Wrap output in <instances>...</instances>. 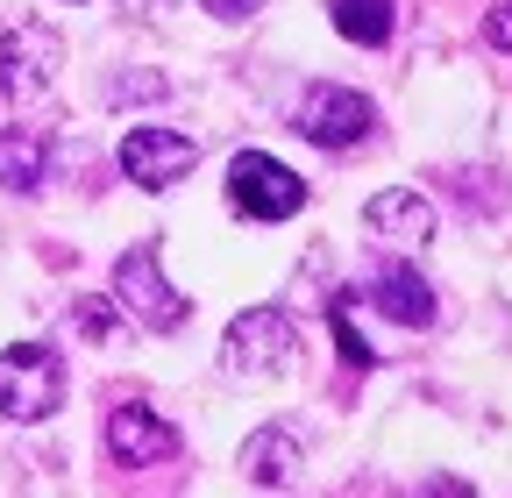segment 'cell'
I'll return each instance as SVG.
<instances>
[{
  "label": "cell",
  "mask_w": 512,
  "mask_h": 498,
  "mask_svg": "<svg viewBox=\"0 0 512 498\" xmlns=\"http://www.w3.org/2000/svg\"><path fill=\"white\" fill-rule=\"evenodd\" d=\"M228 207L249 221H292L306 207V178L278 164L271 150H235L228 157Z\"/></svg>",
  "instance_id": "cell-3"
},
{
  "label": "cell",
  "mask_w": 512,
  "mask_h": 498,
  "mask_svg": "<svg viewBox=\"0 0 512 498\" xmlns=\"http://www.w3.org/2000/svg\"><path fill=\"white\" fill-rule=\"evenodd\" d=\"M64 65V43H57V29L50 22H8L0 29V86H8V100L22 107V100H36L43 86H50V72Z\"/></svg>",
  "instance_id": "cell-5"
},
{
  "label": "cell",
  "mask_w": 512,
  "mask_h": 498,
  "mask_svg": "<svg viewBox=\"0 0 512 498\" xmlns=\"http://www.w3.org/2000/svg\"><path fill=\"white\" fill-rule=\"evenodd\" d=\"M200 8H207V15H221V22H242L256 0H200Z\"/></svg>",
  "instance_id": "cell-18"
},
{
  "label": "cell",
  "mask_w": 512,
  "mask_h": 498,
  "mask_svg": "<svg viewBox=\"0 0 512 498\" xmlns=\"http://www.w3.org/2000/svg\"><path fill=\"white\" fill-rule=\"evenodd\" d=\"M363 228H370L384 249L413 257V249H427V235H434V207L413 193V185H392V193H377V200L363 207Z\"/></svg>",
  "instance_id": "cell-9"
},
{
  "label": "cell",
  "mask_w": 512,
  "mask_h": 498,
  "mask_svg": "<svg viewBox=\"0 0 512 498\" xmlns=\"http://www.w3.org/2000/svg\"><path fill=\"white\" fill-rule=\"evenodd\" d=\"M107 456L121 470H150V463H171L178 456V427L164 413H150L143 399H128L107 413Z\"/></svg>",
  "instance_id": "cell-8"
},
{
  "label": "cell",
  "mask_w": 512,
  "mask_h": 498,
  "mask_svg": "<svg viewBox=\"0 0 512 498\" xmlns=\"http://www.w3.org/2000/svg\"><path fill=\"white\" fill-rule=\"evenodd\" d=\"M484 43H491V50H505V57H512V0H498V8H491V15H484Z\"/></svg>",
  "instance_id": "cell-17"
},
{
  "label": "cell",
  "mask_w": 512,
  "mask_h": 498,
  "mask_svg": "<svg viewBox=\"0 0 512 498\" xmlns=\"http://www.w3.org/2000/svg\"><path fill=\"white\" fill-rule=\"evenodd\" d=\"M114 314H121V306H107V299H79V306H72V328H79L86 342H114V335H121Z\"/></svg>",
  "instance_id": "cell-14"
},
{
  "label": "cell",
  "mask_w": 512,
  "mask_h": 498,
  "mask_svg": "<svg viewBox=\"0 0 512 498\" xmlns=\"http://www.w3.org/2000/svg\"><path fill=\"white\" fill-rule=\"evenodd\" d=\"M64 406V363L43 342L0 349V413L8 420H50Z\"/></svg>",
  "instance_id": "cell-4"
},
{
  "label": "cell",
  "mask_w": 512,
  "mask_h": 498,
  "mask_svg": "<svg viewBox=\"0 0 512 498\" xmlns=\"http://www.w3.org/2000/svg\"><path fill=\"white\" fill-rule=\"evenodd\" d=\"M299 356V328L292 314H278V306H249V314L228 321L221 335V370L228 378H285Z\"/></svg>",
  "instance_id": "cell-2"
},
{
  "label": "cell",
  "mask_w": 512,
  "mask_h": 498,
  "mask_svg": "<svg viewBox=\"0 0 512 498\" xmlns=\"http://www.w3.org/2000/svg\"><path fill=\"white\" fill-rule=\"evenodd\" d=\"M114 306H121V321H136V328H150V335H178V328L192 321V299L164 278L157 242L121 249V264H114Z\"/></svg>",
  "instance_id": "cell-1"
},
{
  "label": "cell",
  "mask_w": 512,
  "mask_h": 498,
  "mask_svg": "<svg viewBox=\"0 0 512 498\" xmlns=\"http://www.w3.org/2000/svg\"><path fill=\"white\" fill-rule=\"evenodd\" d=\"M335 342H342V363H356V370H370L377 356H370V342L356 335V321H349V299H335Z\"/></svg>",
  "instance_id": "cell-16"
},
{
  "label": "cell",
  "mask_w": 512,
  "mask_h": 498,
  "mask_svg": "<svg viewBox=\"0 0 512 498\" xmlns=\"http://www.w3.org/2000/svg\"><path fill=\"white\" fill-rule=\"evenodd\" d=\"M299 470H306V456H299V442L285 427H256L249 434V449H242V477L256 484V491H292L299 484Z\"/></svg>",
  "instance_id": "cell-11"
},
{
  "label": "cell",
  "mask_w": 512,
  "mask_h": 498,
  "mask_svg": "<svg viewBox=\"0 0 512 498\" xmlns=\"http://www.w3.org/2000/svg\"><path fill=\"white\" fill-rule=\"evenodd\" d=\"M43 164H50V136L43 129H8L0 136V185H8V193H36Z\"/></svg>",
  "instance_id": "cell-12"
},
{
  "label": "cell",
  "mask_w": 512,
  "mask_h": 498,
  "mask_svg": "<svg viewBox=\"0 0 512 498\" xmlns=\"http://www.w3.org/2000/svg\"><path fill=\"white\" fill-rule=\"evenodd\" d=\"M192 164H200V143L178 136V129H128L121 136V171H128V185H143V193H171Z\"/></svg>",
  "instance_id": "cell-7"
},
{
  "label": "cell",
  "mask_w": 512,
  "mask_h": 498,
  "mask_svg": "<svg viewBox=\"0 0 512 498\" xmlns=\"http://www.w3.org/2000/svg\"><path fill=\"white\" fill-rule=\"evenodd\" d=\"M370 121H377V107H370L363 93H349V86H328V79L306 86V100H299V136L320 143V150H349V143H363Z\"/></svg>",
  "instance_id": "cell-6"
},
{
  "label": "cell",
  "mask_w": 512,
  "mask_h": 498,
  "mask_svg": "<svg viewBox=\"0 0 512 498\" xmlns=\"http://www.w3.org/2000/svg\"><path fill=\"white\" fill-rule=\"evenodd\" d=\"M370 299H377V314L384 321H399V328H434V292L413 264H384L370 278Z\"/></svg>",
  "instance_id": "cell-10"
},
{
  "label": "cell",
  "mask_w": 512,
  "mask_h": 498,
  "mask_svg": "<svg viewBox=\"0 0 512 498\" xmlns=\"http://www.w3.org/2000/svg\"><path fill=\"white\" fill-rule=\"evenodd\" d=\"M107 100H114V107H128V100H171V79H164V72H128V79L107 86Z\"/></svg>",
  "instance_id": "cell-15"
},
{
  "label": "cell",
  "mask_w": 512,
  "mask_h": 498,
  "mask_svg": "<svg viewBox=\"0 0 512 498\" xmlns=\"http://www.w3.org/2000/svg\"><path fill=\"white\" fill-rule=\"evenodd\" d=\"M335 36L363 43V50H384L392 43V0H335Z\"/></svg>",
  "instance_id": "cell-13"
}]
</instances>
